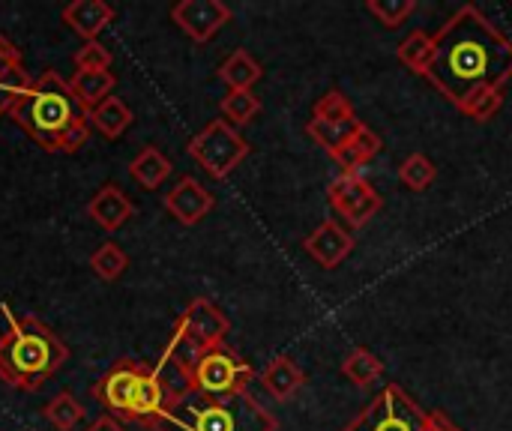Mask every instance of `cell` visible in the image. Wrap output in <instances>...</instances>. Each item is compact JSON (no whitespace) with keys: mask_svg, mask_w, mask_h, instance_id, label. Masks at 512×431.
<instances>
[{"mask_svg":"<svg viewBox=\"0 0 512 431\" xmlns=\"http://www.w3.org/2000/svg\"><path fill=\"white\" fill-rule=\"evenodd\" d=\"M45 420L54 426L57 431H72L81 420H84V408L78 405V399L75 396H69V393H60V396H54L48 405H45Z\"/></svg>","mask_w":512,"mask_h":431,"instance_id":"cell-28","label":"cell"},{"mask_svg":"<svg viewBox=\"0 0 512 431\" xmlns=\"http://www.w3.org/2000/svg\"><path fill=\"white\" fill-rule=\"evenodd\" d=\"M255 369L231 348L219 345L189 366V390L204 396H237L249 390Z\"/></svg>","mask_w":512,"mask_h":431,"instance_id":"cell-6","label":"cell"},{"mask_svg":"<svg viewBox=\"0 0 512 431\" xmlns=\"http://www.w3.org/2000/svg\"><path fill=\"white\" fill-rule=\"evenodd\" d=\"M90 267H93V273H96L99 279L114 282V279H120V276L126 273V267H129V255H126L117 243H102V246L93 252Z\"/></svg>","mask_w":512,"mask_h":431,"instance_id":"cell-29","label":"cell"},{"mask_svg":"<svg viewBox=\"0 0 512 431\" xmlns=\"http://www.w3.org/2000/svg\"><path fill=\"white\" fill-rule=\"evenodd\" d=\"M90 126H96L105 138H120L129 126H132V111L120 96H108L105 102H99L90 114Z\"/></svg>","mask_w":512,"mask_h":431,"instance_id":"cell-24","label":"cell"},{"mask_svg":"<svg viewBox=\"0 0 512 431\" xmlns=\"http://www.w3.org/2000/svg\"><path fill=\"white\" fill-rule=\"evenodd\" d=\"M429 81L456 108L480 87H507L512 81V39L474 3H465L435 33Z\"/></svg>","mask_w":512,"mask_h":431,"instance_id":"cell-1","label":"cell"},{"mask_svg":"<svg viewBox=\"0 0 512 431\" xmlns=\"http://www.w3.org/2000/svg\"><path fill=\"white\" fill-rule=\"evenodd\" d=\"M219 111L222 120H228L231 126H246L261 114V99L252 90H228L219 102Z\"/></svg>","mask_w":512,"mask_h":431,"instance_id":"cell-26","label":"cell"},{"mask_svg":"<svg viewBox=\"0 0 512 431\" xmlns=\"http://www.w3.org/2000/svg\"><path fill=\"white\" fill-rule=\"evenodd\" d=\"M342 431H426V411L399 384H387Z\"/></svg>","mask_w":512,"mask_h":431,"instance_id":"cell-8","label":"cell"},{"mask_svg":"<svg viewBox=\"0 0 512 431\" xmlns=\"http://www.w3.org/2000/svg\"><path fill=\"white\" fill-rule=\"evenodd\" d=\"M417 3L414 0H366V12L375 15L384 27H399L414 15Z\"/></svg>","mask_w":512,"mask_h":431,"instance_id":"cell-30","label":"cell"},{"mask_svg":"<svg viewBox=\"0 0 512 431\" xmlns=\"http://www.w3.org/2000/svg\"><path fill=\"white\" fill-rule=\"evenodd\" d=\"M261 384L276 402H291L300 393V387L306 384V375L291 357H276L261 372Z\"/></svg>","mask_w":512,"mask_h":431,"instance_id":"cell-18","label":"cell"},{"mask_svg":"<svg viewBox=\"0 0 512 431\" xmlns=\"http://www.w3.org/2000/svg\"><path fill=\"white\" fill-rule=\"evenodd\" d=\"M354 246H357L354 234H351L345 225H339L336 219H324V222L303 240L306 255H309L318 267H324V270H336L339 264H345V258L354 252Z\"/></svg>","mask_w":512,"mask_h":431,"instance_id":"cell-12","label":"cell"},{"mask_svg":"<svg viewBox=\"0 0 512 431\" xmlns=\"http://www.w3.org/2000/svg\"><path fill=\"white\" fill-rule=\"evenodd\" d=\"M9 117L48 153H78L90 138V117L78 108L69 84L54 69L30 81Z\"/></svg>","mask_w":512,"mask_h":431,"instance_id":"cell-2","label":"cell"},{"mask_svg":"<svg viewBox=\"0 0 512 431\" xmlns=\"http://www.w3.org/2000/svg\"><path fill=\"white\" fill-rule=\"evenodd\" d=\"M231 15V6L222 0H180L171 6V21L192 42H210L231 21Z\"/></svg>","mask_w":512,"mask_h":431,"instance_id":"cell-11","label":"cell"},{"mask_svg":"<svg viewBox=\"0 0 512 431\" xmlns=\"http://www.w3.org/2000/svg\"><path fill=\"white\" fill-rule=\"evenodd\" d=\"M504 99H507V87H480L459 105V111L474 123H489L501 111Z\"/></svg>","mask_w":512,"mask_h":431,"instance_id":"cell-25","label":"cell"},{"mask_svg":"<svg viewBox=\"0 0 512 431\" xmlns=\"http://www.w3.org/2000/svg\"><path fill=\"white\" fill-rule=\"evenodd\" d=\"M93 399L108 411V417L150 429L171 402V393L156 369L123 360L99 384H93Z\"/></svg>","mask_w":512,"mask_h":431,"instance_id":"cell-5","label":"cell"},{"mask_svg":"<svg viewBox=\"0 0 512 431\" xmlns=\"http://www.w3.org/2000/svg\"><path fill=\"white\" fill-rule=\"evenodd\" d=\"M168 174H171V159H168L159 147H144V150L129 162V177H132L141 189H147V192L159 189V186L168 180Z\"/></svg>","mask_w":512,"mask_h":431,"instance_id":"cell-22","label":"cell"},{"mask_svg":"<svg viewBox=\"0 0 512 431\" xmlns=\"http://www.w3.org/2000/svg\"><path fill=\"white\" fill-rule=\"evenodd\" d=\"M90 219L102 228V231H117L129 222V216L135 213L132 201L126 198V192L114 183H105L96 189V195L87 204Z\"/></svg>","mask_w":512,"mask_h":431,"instance_id":"cell-15","label":"cell"},{"mask_svg":"<svg viewBox=\"0 0 512 431\" xmlns=\"http://www.w3.org/2000/svg\"><path fill=\"white\" fill-rule=\"evenodd\" d=\"M219 78L228 84V90H252L264 78V66L246 48H237L222 60Z\"/></svg>","mask_w":512,"mask_h":431,"instance_id":"cell-20","label":"cell"},{"mask_svg":"<svg viewBox=\"0 0 512 431\" xmlns=\"http://www.w3.org/2000/svg\"><path fill=\"white\" fill-rule=\"evenodd\" d=\"M153 431H279V420L246 390L237 396H204L195 390L177 393Z\"/></svg>","mask_w":512,"mask_h":431,"instance_id":"cell-3","label":"cell"},{"mask_svg":"<svg viewBox=\"0 0 512 431\" xmlns=\"http://www.w3.org/2000/svg\"><path fill=\"white\" fill-rule=\"evenodd\" d=\"M117 78L114 72H75L69 78V90H72V99L78 102V108L84 114H90L99 102H105L114 90Z\"/></svg>","mask_w":512,"mask_h":431,"instance_id":"cell-19","label":"cell"},{"mask_svg":"<svg viewBox=\"0 0 512 431\" xmlns=\"http://www.w3.org/2000/svg\"><path fill=\"white\" fill-rule=\"evenodd\" d=\"M30 75L24 69L21 51L15 48V42H9L0 33V117L12 111V105L21 99V93L30 87Z\"/></svg>","mask_w":512,"mask_h":431,"instance_id":"cell-14","label":"cell"},{"mask_svg":"<svg viewBox=\"0 0 512 431\" xmlns=\"http://www.w3.org/2000/svg\"><path fill=\"white\" fill-rule=\"evenodd\" d=\"M87 431H126V429H123V423H120V420H114V417H99V420H96V423H93Z\"/></svg>","mask_w":512,"mask_h":431,"instance_id":"cell-33","label":"cell"},{"mask_svg":"<svg viewBox=\"0 0 512 431\" xmlns=\"http://www.w3.org/2000/svg\"><path fill=\"white\" fill-rule=\"evenodd\" d=\"M213 207H216L213 192H210L201 180H195V177H189V174L180 177V180L174 183L171 192H165V210H168L180 225H186V228L204 222V219L210 216Z\"/></svg>","mask_w":512,"mask_h":431,"instance_id":"cell-13","label":"cell"},{"mask_svg":"<svg viewBox=\"0 0 512 431\" xmlns=\"http://www.w3.org/2000/svg\"><path fill=\"white\" fill-rule=\"evenodd\" d=\"M342 375L357 390H369L372 384H378L384 378V360H378L369 348H354L342 360Z\"/></svg>","mask_w":512,"mask_h":431,"instance_id":"cell-23","label":"cell"},{"mask_svg":"<svg viewBox=\"0 0 512 431\" xmlns=\"http://www.w3.org/2000/svg\"><path fill=\"white\" fill-rule=\"evenodd\" d=\"M363 126V120L357 117L351 99L342 90H327L315 108H312V120L306 123V135L324 150L330 153V159L354 138V132Z\"/></svg>","mask_w":512,"mask_h":431,"instance_id":"cell-9","label":"cell"},{"mask_svg":"<svg viewBox=\"0 0 512 431\" xmlns=\"http://www.w3.org/2000/svg\"><path fill=\"white\" fill-rule=\"evenodd\" d=\"M399 180L411 189V192H426L435 180H438V168L426 153H411L402 165H399Z\"/></svg>","mask_w":512,"mask_h":431,"instance_id":"cell-27","label":"cell"},{"mask_svg":"<svg viewBox=\"0 0 512 431\" xmlns=\"http://www.w3.org/2000/svg\"><path fill=\"white\" fill-rule=\"evenodd\" d=\"M63 24H69L84 42H93L114 18V9L105 0H72L60 12Z\"/></svg>","mask_w":512,"mask_h":431,"instance_id":"cell-16","label":"cell"},{"mask_svg":"<svg viewBox=\"0 0 512 431\" xmlns=\"http://www.w3.org/2000/svg\"><path fill=\"white\" fill-rule=\"evenodd\" d=\"M249 141L237 132V126H231L228 120H210L189 144L186 153L213 177V180H225L246 156H249Z\"/></svg>","mask_w":512,"mask_h":431,"instance_id":"cell-7","label":"cell"},{"mask_svg":"<svg viewBox=\"0 0 512 431\" xmlns=\"http://www.w3.org/2000/svg\"><path fill=\"white\" fill-rule=\"evenodd\" d=\"M384 150V141L375 129H369L366 123L354 132V138L333 156V162L342 168V174H360L378 153Z\"/></svg>","mask_w":512,"mask_h":431,"instance_id":"cell-17","label":"cell"},{"mask_svg":"<svg viewBox=\"0 0 512 431\" xmlns=\"http://www.w3.org/2000/svg\"><path fill=\"white\" fill-rule=\"evenodd\" d=\"M426 431H462L447 414L441 411H426Z\"/></svg>","mask_w":512,"mask_h":431,"instance_id":"cell-32","label":"cell"},{"mask_svg":"<svg viewBox=\"0 0 512 431\" xmlns=\"http://www.w3.org/2000/svg\"><path fill=\"white\" fill-rule=\"evenodd\" d=\"M108 66H111V51L99 39L84 42L75 51V69L78 72H108Z\"/></svg>","mask_w":512,"mask_h":431,"instance_id":"cell-31","label":"cell"},{"mask_svg":"<svg viewBox=\"0 0 512 431\" xmlns=\"http://www.w3.org/2000/svg\"><path fill=\"white\" fill-rule=\"evenodd\" d=\"M327 201L348 228H366L384 207L381 192L363 174H339L327 186Z\"/></svg>","mask_w":512,"mask_h":431,"instance_id":"cell-10","label":"cell"},{"mask_svg":"<svg viewBox=\"0 0 512 431\" xmlns=\"http://www.w3.org/2000/svg\"><path fill=\"white\" fill-rule=\"evenodd\" d=\"M396 57L405 69H411L414 75H423L429 78V69L435 63V36H429L426 30H411L399 48H396Z\"/></svg>","mask_w":512,"mask_h":431,"instance_id":"cell-21","label":"cell"},{"mask_svg":"<svg viewBox=\"0 0 512 431\" xmlns=\"http://www.w3.org/2000/svg\"><path fill=\"white\" fill-rule=\"evenodd\" d=\"M69 351L60 336L39 318H15L0 336V378L15 390H39L66 363Z\"/></svg>","mask_w":512,"mask_h":431,"instance_id":"cell-4","label":"cell"}]
</instances>
